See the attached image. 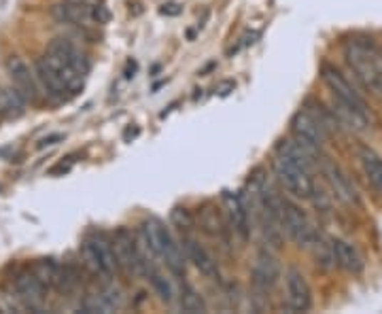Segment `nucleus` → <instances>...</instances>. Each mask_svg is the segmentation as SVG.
I'll list each match as a JSON object with an SVG mask.
<instances>
[{"label":"nucleus","instance_id":"1","mask_svg":"<svg viewBox=\"0 0 382 314\" xmlns=\"http://www.w3.org/2000/svg\"><path fill=\"white\" fill-rule=\"evenodd\" d=\"M140 251L143 255H151V259L158 263L162 261L175 276L183 278L185 276V251L177 244L175 236L170 229L164 225L162 219L149 216L140 225ZM147 259V257H145Z\"/></svg>","mask_w":382,"mask_h":314},{"label":"nucleus","instance_id":"2","mask_svg":"<svg viewBox=\"0 0 382 314\" xmlns=\"http://www.w3.org/2000/svg\"><path fill=\"white\" fill-rule=\"evenodd\" d=\"M346 62L355 77L363 83L366 90H370L372 96L382 100V56L372 47L361 41H351L346 45Z\"/></svg>","mask_w":382,"mask_h":314},{"label":"nucleus","instance_id":"3","mask_svg":"<svg viewBox=\"0 0 382 314\" xmlns=\"http://www.w3.org/2000/svg\"><path fill=\"white\" fill-rule=\"evenodd\" d=\"M81 261L94 276L102 278V281H110L115 276V272H119L113 240L100 229H92L83 238V242H81Z\"/></svg>","mask_w":382,"mask_h":314},{"label":"nucleus","instance_id":"4","mask_svg":"<svg viewBox=\"0 0 382 314\" xmlns=\"http://www.w3.org/2000/svg\"><path fill=\"white\" fill-rule=\"evenodd\" d=\"M274 172H277L281 185L285 187L286 194H291L295 200H310L312 198L316 185L310 177V168L279 155L274 159Z\"/></svg>","mask_w":382,"mask_h":314},{"label":"nucleus","instance_id":"5","mask_svg":"<svg viewBox=\"0 0 382 314\" xmlns=\"http://www.w3.org/2000/svg\"><path fill=\"white\" fill-rule=\"evenodd\" d=\"M110 240H113V248H115L119 270L130 274V276H147L149 263H147V259L140 251V244H136L132 234L125 227H119L113 234Z\"/></svg>","mask_w":382,"mask_h":314},{"label":"nucleus","instance_id":"6","mask_svg":"<svg viewBox=\"0 0 382 314\" xmlns=\"http://www.w3.org/2000/svg\"><path fill=\"white\" fill-rule=\"evenodd\" d=\"M279 219H281V227L285 229L286 236L299 248H310V244L319 236V231L314 229V225L310 223V219L306 216V212L299 209L295 202H291V200H281Z\"/></svg>","mask_w":382,"mask_h":314},{"label":"nucleus","instance_id":"7","mask_svg":"<svg viewBox=\"0 0 382 314\" xmlns=\"http://www.w3.org/2000/svg\"><path fill=\"white\" fill-rule=\"evenodd\" d=\"M321 77H323V83L327 85V90L334 98V105L346 106V108H353V110H359V112H368L366 103L359 96V92L349 83V79L334 64L325 62L321 66Z\"/></svg>","mask_w":382,"mask_h":314},{"label":"nucleus","instance_id":"8","mask_svg":"<svg viewBox=\"0 0 382 314\" xmlns=\"http://www.w3.org/2000/svg\"><path fill=\"white\" fill-rule=\"evenodd\" d=\"M291 132H293V138L297 142H301L306 149H310L312 153H319V149L325 142V132H323L321 121L312 112H308V110H297L293 115V119H291Z\"/></svg>","mask_w":382,"mask_h":314},{"label":"nucleus","instance_id":"9","mask_svg":"<svg viewBox=\"0 0 382 314\" xmlns=\"http://www.w3.org/2000/svg\"><path fill=\"white\" fill-rule=\"evenodd\" d=\"M253 287L259 293H268L281 281V261L270 248H259L253 261Z\"/></svg>","mask_w":382,"mask_h":314},{"label":"nucleus","instance_id":"10","mask_svg":"<svg viewBox=\"0 0 382 314\" xmlns=\"http://www.w3.org/2000/svg\"><path fill=\"white\" fill-rule=\"evenodd\" d=\"M34 73H36V79H38L41 88L45 90V94H47L51 100L62 103V100H68V98L73 96L71 90H68L66 79H64L62 73H60V68H58L47 56H43V58L36 60Z\"/></svg>","mask_w":382,"mask_h":314},{"label":"nucleus","instance_id":"11","mask_svg":"<svg viewBox=\"0 0 382 314\" xmlns=\"http://www.w3.org/2000/svg\"><path fill=\"white\" fill-rule=\"evenodd\" d=\"M45 291L47 287L36 278L32 270L19 272L13 281V293L28 310H41L45 304Z\"/></svg>","mask_w":382,"mask_h":314},{"label":"nucleus","instance_id":"12","mask_svg":"<svg viewBox=\"0 0 382 314\" xmlns=\"http://www.w3.org/2000/svg\"><path fill=\"white\" fill-rule=\"evenodd\" d=\"M321 170H323V177H325V181H327L331 194H334L342 204H346V206H357V204H359V196H357V192H355L351 179L346 177V172H344L336 162L325 159L323 166H321Z\"/></svg>","mask_w":382,"mask_h":314},{"label":"nucleus","instance_id":"13","mask_svg":"<svg viewBox=\"0 0 382 314\" xmlns=\"http://www.w3.org/2000/svg\"><path fill=\"white\" fill-rule=\"evenodd\" d=\"M51 15L60 23L90 26V23H96V4H90L88 0H62L53 4Z\"/></svg>","mask_w":382,"mask_h":314},{"label":"nucleus","instance_id":"14","mask_svg":"<svg viewBox=\"0 0 382 314\" xmlns=\"http://www.w3.org/2000/svg\"><path fill=\"white\" fill-rule=\"evenodd\" d=\"M6 73L13 81V88L28 100V103H34L38 98V79H36V73L30 70V66L17 58V56H11L6 60Z\"/></svg>","mask_w":382,"mask_h":314},{"label":"nucleus","instance_id":"15","mask_svg":"<svg viewBox=\"0 0 382 314\" xmlns=\"http://www.w3.org/2000/svg\"><path fill=\"white\" fill-rule=\"evenodd\" d=\"M286 304L293 313H306L312 306V291L306 276L297 268H289L285 274Z\"/></svg>","mask_w":382,"mask_h":314},{"label":"nucleus","instance_id":"16","mask_svg":"<svg viewBox=\"0 0 382 314\" xmlns=\"http://www.w3.org/2000/svg\"><path fill=\"white\" fill-rule=\"evenodd\" d=\"M223 202H225L227 216H229V223H232L234 231L242 240H249V236H251V210H249V204L244 202V198L240 194L225 192Z\"/></svg>","mask_w":382,"mask_h":314},{"label":"nucleus","instance_id":"17","mask_svg":"<svg viewBox=\"0 0 382 314\" xmlns=\"http://www.w3.org/2000/svg\"><path fill=\"white\" fill-rule=\"evenodd\" d=\"M183 251H185L187 261L193 263V268H195L202 276H206V278H210V281H217V278H219V266H217L215 257H212L195 238L185 236V240H183Z\"/></svg>","mask_w":382,"mask_h":314},{"label":"nucleus","instance_id":"18","mask_svg":"<svg viewBox=\"0 0 382 314\" xmlns=\"http://www.w3.org/2000/svg\"><path fill=\"white\" fill-rule=\"evenodd\" d=\"M47 53H49L53 60H58V62H62V64H66V66H71V68H75L77 73H81V75L88 77V73H90V62H88V58H86L73 43H68L66 38H56V41H51V45L47 47Z\"/></svg>","mask_w":382,"mask_h":314},{"label":"nucleus","instance_id":"19","mask_svg":"<svg viewBox=\"0 0 382 314\" xmlns=\"http://www.w3.org/2000/svg\"><path fill=\"white\" fill-rule=\"evenodd\" d=\"M121 306H123V298H121V291L115 287H104L98 293L86 295L81 300V310L88 314L117 313Z\"/></svg>","mask_w":382,"mask_h":314},{"label":"nucleus","instance_id":"20","mask_svg":"<svg viewBox=\"0 0 382 314\" xmlns=\"http://www.w3.org/2000/svg\"><path fill=\"white\" fill-rule=\"evenodd\" d=\"M334 242V251H336V266H340L344 272L349 274H361L363 272V257L359 253V248L349 242V240H331Z\"/></svg>","mask_w":382,"mask_h":314},{"label":"nucleus","instance_id":"21","mask_svg":"<svg viewBox=\"0 0 382 314\" xmlns=\"http://www.w3.org/2000/svg\"><path fill=\"white\" fill-rule=\"evenodd\" d=\"M359 162L363 168V174L368 183L374 187V192L382 196V157L370 147H361L359 151Z\"/></svg>","mask_w":382,"mask_h":314},{"label":"nucleus","instance_id":"22","mask_svg":"<svg viewBox=\"0 0 382 314\" xmlns=\"http://www.w3.org/2000/svg\"><path fill=\"white\" fill-rule=\"evenodd\" d=\"M310 253L314 257V263L321 270H331L336 266V251H334V242L327 240L325 236H316L314 242L310 244Z\"/></svg>","mask_w":382,"mask_h":314},{"label":"nucleus","instance_id":"23","mask_svg":"<svg viewBox=\"0 0 382 314\" xmlns=\"http://www.w3.org/2000/svg\"><path fill=\"white\" fill-rule=\"evenodd\" d=\"M26 103H28V100H26L15 88L2 90V92H0V115H2V117H9V119H17V117L24 115Z\"/></svg>","mask_w":382,"mask_h":314},{"label":"nucleus","instance_id":"24","mask_svg":"<svg viewBox=\"0 0 382 314\" xmlns=\"http://www.w3.org/2000/svg\"><path fill=\"white\" fill-rule=\"evenodd\" d=\"M147 278H149L153 291L158 293V298H160L164 304H172V302H175V287H172V283H170L160 270H155V266H149Z\"/></svg>","mask_w":382,"mask_h":314},{"label":"nucleus","instance_id":"25","mask_svg":"<svg viewBox=\"0 0 382 314\" xmlns=\"http://www.w3.org/2000/svg\"><path fill=\"white\" fill-rule=\"evenodd\" d=\"M81 285V272L66 263V266H60V272H58V281H56V289L64 295H71L79 289Z\"/></svg>","mask_w":382,"mask_h":314},{"label":"nucleus","instance_id":"26","mask_svg":"<svg viewBox=\"0 0 382 314\" xmlns=\"http://www.w3.org/2000/svg\"><path fill=\"white\" fill-rule=\"evenodd\" d=\"M36 278L49 289V287H56V281H58V272H60V263L53 261V259H36L30 268Z\"/></svg>","mask_w":382,"mask_h":314},{"label":"nucleus","instance_id":"27","mask_svg":"<svg viewBox=\"0 0 382 314\" xmlns=\"http://www.w3.org/2000/svg\"><path fill=\"white\" fill-rule=\"evenodd\" d=\"M179 306L181 310L187 314H202L206 313V304L204 298L191 287V285H183L181 293H179Z\"/></svg>","mask_w":382,"mask_h":314},{"label":"nucleus","instance_id":"28","mask_svg":"<svg viewBox=\"0 0 382 314\" xmlns=\"http://www.w3.org/2000/svg\"><path fill=\"white\" fill-rule=\"evenodd\" d=\"M170 219H172V223L181 229V231H191L193 229V225H195V221H193V216H191V212L187 209H181V206H177V209H172L170 212Z\"/></svg>","mask_w":382,"mask_h":314},{"label":"nucleus","instance_id":"29","mask_svg":"<svg viewBox=\"0 0 382 314\" xmlns=\"http://www.w3.org/2000/svg\"><path fill=\"white\" fill-rule=\"evenodd\" d=\"M64 140V134H49V136H45V138H41L38 140V149H45V147H53V145H58V142H62Z\"/></svg>","mask_w":382,"mask_h":314},{"label":"nucleus","instance_id":"30","mask_svg":"<svg viewBox=\"0 0 382 314\" xmlns=\"http://www.w3.org/2000/svg\"><path fill=\"white\" fill-rule=\"evenodd\" d=\"M234 90H236V81H223V83H219V88H217V94L225 98V96H229Z\"/></svg>","mask_w":382,"mask_h":314},{"label":"nucleus","instance_id":"31","mask_svg":"<svg viewBox=\"0 0 382 314\" xmlns=\"http://www.w3.org/2000/svg\"><path fill=\"white\" fill-rule=\"evenodd\" d=\"M162 13H164V15H179V13H181V6L175 4V2H170V4H164Z\"/></svg>","mask_w":382,"mask_h":314},{"label":"nucleus","instance_id":"32","mask_svg":"<svg viewBox=\"0 0 382 314\" xmlns=\"http://www.w3.org/2000/svg\"><path fill=\"white\" fill-rule=\"evenodd\" d=\"M0 92H2V88H0Z\"/></svg>","mask_w":382,"mask_h":314}]
</instances>
